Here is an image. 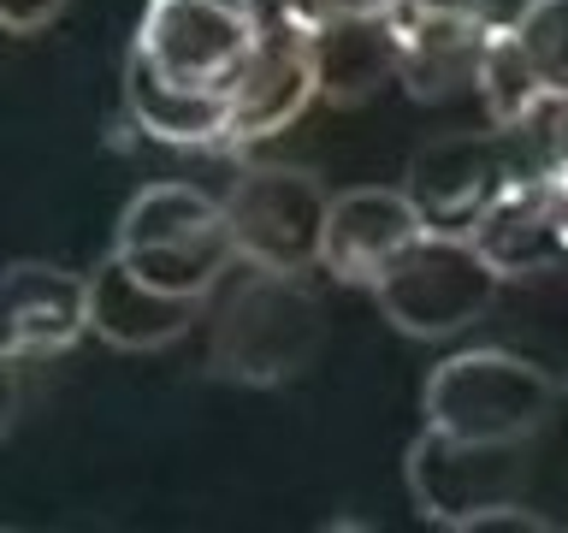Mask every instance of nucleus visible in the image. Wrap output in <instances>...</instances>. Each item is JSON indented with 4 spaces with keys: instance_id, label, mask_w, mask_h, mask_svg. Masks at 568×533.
<instances>
[{
    "instance_id": "1",
    "label": "nucleus",
    "mask_w": 568,
    "mask_h": 533,
    "mask_svg": "<svg viewBox=\"0 0 568 533\" xmlns=\"http://www.w3.org/2000/svg\"><path fill=\"white\" fill-rule=\"evenodd\" d=\"M113 255L154 291L207 302L237 266V243H231V225H225V202H213L207 190L149 184L124 202Z\"/></svg>"
},
{
    "instance_id": "2",
    "label": "nucleus",
    "mask_w": 568,
    "mask_h": 533,
    "mask_svg": "<svg viewBox=\"0 0 568 533\" xmlns=\"http://www.w3.org/2000/svg\"><path fill=\"white\" fill-rule=\"evenodd\" d=\"M255 0H149L124 66L195 101H231L261 48Z\"/></svg>"
},
{
    "instance_id": "3",
    "label": "nucleus",
    "mask_w": 568,
    "mask_h": 533,
    "mask_svg": "<svg viewBox=\"0 0 568 533\" xmlns=\"http://www.w3.org/2000/svg\"><path fill=\"white\" fill-rule=\"evenodd\" d=\"M320 302L308 273H266L243 266V279L225 291L207 338V368L237 385H278L302 373L320 350Z\"/></svg>"
},
{
    "instance_id": "4",
    "label": "nucleus",
    "mask_w": 568,
    "mask_h": 533,
    "mask_svg": "<svg viewBox=\"0 0 568 533\" xmlns=\"http://www.w3.org/2000/svg\"><path fill=\"white\" fill-rule=\"evenodd\" d=\"M557 409V380L515 350H462L426 373L420 415L474 444H532Z\"/></svg>"
},
{
    "instance_id": "5",
    "label": "nucleus",
    "mask_w": 568,
    "mask_h": 533,
    "mask_svg": "<svg viewBox=\"0 0 568 533\" xmlns=\"http://www.w3.org/2000/svg\"><path fill=\"white\" fill-rule=\"evenodd\" d=\"M497 266L474 249L468 231H433L426 225L415 243L373 284L379 314L403 338H450L462 326L491 314L497 302Z\"/></svg>"
},
{
    "instance_id": "6",
    "label": "nucleus",
    "mask_w": 568,
    "mask_h": 533,
    "mask_svg": "<svg viewBox=\"0 0 568 533\" xmlns=\"http://www.w3.org/2000/svg\"><path fill=\"white\" fill-rule=\"evenodd\" d=\"M332 195L302 167H243L225 190V225L237 243V266H266V273H314L320 238H326Z\"/></svg>"
},
{
    "instance_id": "7",
    "label": "nucleus",
    "mask_w": 568,
    "mask_h": 533,
    "mask_svg": "<svg viewBox=\"0 0 568 533\" xmlns=\"http://www.w3.org/2000/svg\"><path fill=\"white\" fill-rule=\"evenodd\" d=\"M403 480H408L420 522L474 533L479 515L521 504L527 444H474V439L438 433V426H420V439L408 444Z\"/></svg>"
},
{
    "instance_id": "8",
    "label": "nucleus",
    "mask_w": 568,
    "mask_h": 533,
    "mask_svg": "<svg viewBox=\"0 0 568 533\" xmlns=\"http://www.w3.org/2000/svg\"><path fill=\"white\" fill-rule=\"evenodd\" d=\"M491 24L486 0H397L385 12L390 71L415 101H450L474 89Z\"/></svg>"
},
{
    "instance_id": "9",
    "label": "nucleus",
    "mask_w": 568,
    "mask_h": 533,
    "mask_svg": "<svg viewBox=\"0 0 568 533\" xmlns=\"http://www.w3.org/2000/svg\"><path fill=\"white\" fill-rule=\"evenodd\" d=\"M521 137L527 131H462V137H438L408 160V202L420 208V220L433 231H468L474 213L491 202L509 178L521 172H539L532 160L521 154Z\"/></svg>"
},
{
    "instance_id": "10",
    "label": "nucleus",
    "mask_w": 568,
    "mask_h": 533,
    "mask_svg": "<svg viewBox=\"0 0 568 533\" xmlns=\"http://www.w3.org/2000/svg\"><path fill=\"white\" fill-rule=\"evenodd\" d=\"M320 95V48L314 30H302L296 18H273L261 30V48L248 71L237 78L225 101V142L220 149H255V142L278 137L284 124H296L308 113V101Z\"/></svg>"
},
{
    "instance_id": "11",
    "label": "nucleus",
    "mask_w": 568,
    "mask_h": 533,
    "mask_svg": "<svg viewBox=\"0 0 568 533\" xmlns=\"http://www.w3.org/2000/svg\"><path fill=\"white\" fill-rule=\"evenodd\" d=\"M89 332V279L60 261L0 266V355L48 362Z\"/></svg>"
},
{
    "instance_id": "12",
    "label": "nucleus",
    "mask_w": 568,
    "mask_h": 533,
    "mask_svg": "<svg viewBox=\"0 0 568 533\" xmlns=\"http://www.w3.org/2000/svg\"><path fill=\"white\" fill-rule=\"evenodd\" d=\"M426 231L420 208L408 202V190H379V184H355L344 195H332L326 208V238H320V273H332L337 284H379V273L403 255Z\"/></svg>"
},
{
    "instance_id": "13",
    "label": "nucleus",
    "mask_w": 568,
    "mask_h": 533,
    "mask_svg": "<svg viewBox=\"0 0 568 533\" xmlns=\"http://www.w3.org/2000/svg\"><path fill=\"white\" fill-rule=\"evenodd\" d=\"M474 249L497 266V279H527V273H550L568 261L562 243V220H557V195H550V172H521L474 213L468 225Z\"/></svg>"
},
{
    "instance_id": "14",
    "label": "nucleus",
    "mask_w": 568,
    "mask_h": 533,
    "mask_svg": "<svg viewBox=\"0 0 568 533\" xmlns=\"http://www.w3.org/2000/svg\"><path fill=\"white\" fill-rule=\"evenodd\" d=\"M202 309L207 302H195V296H166L154 284H142L119 255H106L95 266V279H89V332L113 350H131V355L178 344L202 320Z\"/></svg>"
},
{
    "instance_id": "15",
    "label": "nucleus",
    "mask_w": 568,
    "mask_h": 533,
    "mask_svg": "<svg viewBox=\"0 0 568 533\" xmlns=\"http://www.w3.org/2000/svg\"><path fill=\"white\" fill-rule=\"evenodd\" d=\"M474 95H479V107H486V119L497 124V131H532L545 113H557V101L545 95L539 78H532L527 53L515 48L509 24H491V42H486V60H479Z\"/></svg>"
},
{
    "instance_id": "16",
    "label": "nucleus",
    "mask_w": 568,
    "mask_h": 533,
    "mask_svg": "<svg viewBox=\"0 0 568 533\" xmlns=\"http://www.w3.org/2000/svg\"><path fill=\"white\" fill-rule=\"evenodd\" d=\"M314 48H320V95H332L337 107H355L362 95L379 89V78H397L390 71L385 18H373V24H332L314 36Z\"/></svg>"
},
{
    "instance_id": "17",
    "label": "nucleus",
    "mask_w": 568,
    "mask_h": 533,
    "mask_svg": "<svg viewBox=\"0 0 568 533\" xmlns=\"http://www.w3.org/2000/svg\"><path fill=\"white\" fill-rule=\"evenodd\" d=\"M509 30H515V48L527 53L532 78L545 83V95L568 107V0H527L509 18Z\"/></svg>"
},
{
    "instance_id": "18",
    "label": "nucleus",
    "mask_w": 568,
    "mask_h": 533,
    "mask_svg": "<svg viewBox=\"0 0 568 533\" xmlns=\"http://www.w3.org/2000/svg\"><path fill=\"white\" fill-rule=\"evenodd\" d=\"M397 0H284V18H296L302 30H332V24H373Z\"/></svg>"
},
{
    "instance_id": "19",
    "label": "nucleus",
    "mask_w": 568,
    "mask_h": 533,
    "mask_svg": "<svg viewBox=\"0 0 568 533\" xmlns=\"http://www.w3.org/2000/svg\"><path fill=\"white\" fill-rule=\"evenodd\" d=\"M65 0H0V36H42Z\"/></svg>"
},
{
    "instance_id": "20",
    "label": "nucleus",
    "mask_w": 568,
    "mask_h": 533,
    "mask_svg": "<svg viewBox=\"0 0 568 533\" xmlns=\"http://www.w3.org/2000/svg\"><path fill=\"white\" fill-rule=\"evenodd\" d=\"M18 409H24V380H18L12 355H0V439L18 426Z\"/></svg>"
},
{
    "instance_id": "21",
    "label": "nucleus",
    "mask_w": 568,
    "mask_h": 533,
    "mask_svg": "<svg viewBox=\"0 0 568 533\" xmlns=\"http://www.w3.org/2000/svg\"><path fill=\"white\" fill-rule=\"evenodd\" d=\"M550 195H557V220H562V243H568V154L562 160H550Z\"/></svg>"
}]
</instances>
